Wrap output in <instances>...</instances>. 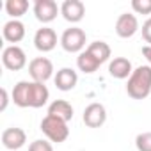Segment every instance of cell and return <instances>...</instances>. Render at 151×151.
Masks as SVG:
<instances>
[{
    "instance_id": "cell-1",
    "label": "cell",
    "mask_w": 151,
    "mask_h": 151,
    "mask_svg": "<svg viewBox=\"0 0 151 151\" xmlns=\"http://www.w3.org/2000/svg\"><path fill=\"white\" fill-rule=\"evenodd\" d=\"M126 93L133 100H144L151 93V66H139L133 69L126 84Z\"/></svg>"
},
{
    "instance_id": "cell-2",
    "label": "cell",
    "mask_w": 151,
    "mask_h": 151,
    "mask_svg": "<svg viewBox=\"0 0 151 151\" xmlns=\"http://www.w3.org/2000/svg\"><path fill=\"white\" fill-rule=\"evenodd\" d=\"M41 132L52 140V142H64L68 137H69V128H68V123L55 117V116H50L46 114L41 121Z\"/></svg>"
},
{
    "instance_id": "cell-3",
    "label": "cell",
    "mask_w": 151,
    "mask_h": 151,
    "mask_svg": "<svg viewBox=\"0 0 151 151\" xmlns=\"http://www.w3.org/2000/svg\"><path fill=\"white\" fill-rule=\"evenodd\" d=\"M86 43H87V36L80 27H69L60 36V45L69 53H82Z\"/></svg>"
},
{
    "instance_id": "cell-4",
    "label": "cell",
    "mask_w": 151,
    "mask_h": 151,
    "mask_svg": "<svg viewBox=\"0 0 151 151\" xmlns=\"http://www.w3.org/2000/svg\"><path fill=\"white\" fill-rule=\"evenodd\" d=\"M29 73L32 77V82L45 84L48 78H52V75H53V64L46 57H36L29 64Z\"/></svg>"
},
{
    "instance_id": "cell-5",
    "label": "cell",
    "mask_w": 151,
    "mask_h": 151,
    "mask_svg": "<svg viewBox=\"0 0 151 151\" xmlns=\"http://www.w3.org/2000/svg\"><path fill=\"white\" fill-rule=\"evenodd\" d=\"M2 64L11 71H20L27 66V55L18 45L6 46L2 52Z\"/></svg>"
},
{
    "instance_id": "cell-6",
    "label": "cell",
    "mask_w": 151,
    "mask_h": 151,
    "mask_svg": "<svg viewBox=\"0 0 151 151\" xmlns=\"http://www.w3.org/2000/svg\"><path fill=\"white\" fill-rule=\"evenodd\" d=\"M50 91L45 84L41 82H29L27 86V103L32 109H41L43 105L48 103Z\"/></svg>"
},
{
    "instance_id": "cell-7",
    "label": "cell",
    "mask_w": 151,
    "mask_h": 151,
    "mask_svg": "<svg viewBox=\"0 0 151 151\" xmlns=\"http://www.w3.org/2000/svg\"><path fill=\"white\" fill-rule=\"evenodd\" d=\"M59 6L55 0H36L34 4V14L41 23H50L59 14Z\"/></svg>"
},
{
    "instance_id": "cell-8",
    "label": "cell",
    "mask_w": 151,
    "mask_h": 151,
    "mask_svg": "<svg viewBox=\"0 0 151 151\" xmlns=\"http://www.w3.org/2000/svg\"><path fill=\"white\" fill-rule=\"evenodd\" d=\"M105 121H107V110H105V107L101 103L94 101V103L86 107V110H84V123H86V126L100 128V126L105 124Z\"/></svg>"
},
{
    "instance_id": "cell-9",
    "label": "cell",
    "mask_w": 151,
    "mask_h": 151,
    "mask_svg": "<svg viewBox=\"0 0 151 151\" xmlns=\"http://www.w3.org/2000/svg\"><path fill=\"white\" fill-rule=\"evenodd\" d=\"M139 30V20L135 14H130V13H124L117 18L116 22V32L119 37L123 39H128L132 36H135Z\"/></svg>"
},
{
    "instance_id": "cell-10",
    "label": "cell",
    "mask_w": 151,
    "mask_h": 151,
    "mask_svg": "<svg viewBox=\"0 0 151 151\" xmlns=\"http://www.w3.org/2000/svg\"><path fill=\"white\" fill-rule=\"evenodd\" d=\"M60 14L69 23H78L86 14V6L80 0H66L60 6Z\"/></svg>"
},
{
    "instance_id": "cell-11",
    "label": "cell",
    "mask_w": 151,
    "mask_h": 151,
    "mask_svg": "<svg viewBox=\"0 0 151 151\" xmlns=\"http://www.w3.org/2000/svg\"><path fill=\"white\" fill-rule=\"evenodd\" d=\"M34 46L39 52H52L57 46V34L50 27H43L34 36Z\"/></svg>"
},
{
    "instance_id": "cell-12",
    "label": "cell",
    "mask_w": 151,
    "mask_h": 151,
    "mask_svg": "<svg viewBox=\"0 0 151 151\" xmlns=\"http://www.w3.org/2000/svg\"><path fill=\"white\" fill-rule=\"evenodd\" d=\"M25 142H27V133L22 128H18V126L6 128L2 132V144L7 149H13V151L14 149H20V147L25 146Z\"/></svg>"
},
{
    "instance_id": "cell-13",
    "label": "cell",
    "mask_w": 151,
    "mask_h": 151,
    "mask_svg": "<svg viewBox=\"0 0 151 151\" xmlns=\"http://www.w3.org/2000/svg\"><path fill=\"white\" fill-rule=\"evenodd\" d=\"M53 82H55V87L59 91L66 93V91L75 89V86H77V82H78V75H77V71L71 69V68H62V69L57 71Z\"/></svg>"
},
{
    "instance_id": "cell-14",
    "label": "cell",
    "mask_w": 151,
    "mask_h": 151,
    "mask_svg": "<svg viewBox=\"0 0 151 151\" xmlns=\"http://www.w3.org/2000/svg\"><path fill=\"white\" fill-rule=\"evenodd\" d=\"M109 73L110 77L114 78H119V80H124V78H130L132 77V62L126 59V57H114L109 64Z\"/></svg>"
},
{
    "instance_id": "cell-15",
    "label": "cell",
    "mask_w": 151,
    "mask_h": 151,
    "mask_svg": "<svg viewBox=\"0 0 151 151\" xmlns=\"http://www.w3.org/2000/svg\"><path fill=\"white\" fill-rule=\"evenodd\" d=\"M2 34H4L6 41L16 45V43H20L25 37V25L20 20H9L4 25V29H2Z\"/></svg>"
},
{
    "instance_id": "cell-16",
    "label": "cell",
    "mask_w": 151,
    "mask_h": 151,
    "mask_svg": "<svg viewBox=\"0 0 151 151\" xmlns=\"http://www.w3.org/2000/svg\"><path fill=\"white\" fill-rule=\"evenodd\" d=\"M48 114L50 116H55V117H59V119H62V121L68 123V121L73 119V107L66 100H55V101L50 103Z\"/></svg>"
},
{
    "instance_id": "cell-17",
    "label": "cell",
    "mask_w": 151,
    "mask_h": 151,
    "mask_svg": "<svg viewBox=\"0 0 151 151\" xmlns=\"http://www.w3.org/2000/svg\"><path fill=\"white\" fill-rule=\"evenodd\" d=\"M100 64H103V62H107L109 59H110V53H112V50H110V46L105 43V41H93L87 48H86Z\"/></svg>"
},
{
    "instance_id": "cell-18",
    "label": "cell",
    "mask_w": 151,
    "mask_h": 151,
    "mask_svg": "<svg viewBox=\"0 0 151 151\" xmlns=\"http://www.w3.org/2000/svg\"><path fill=\"white\" fill-rule=\"evenodd\" d=\"M77 66H78V69L84 71L86 75H91V73H94L101 64H100L87 50H84V52L78 53V57H77Z\"/></svg>"
},
{
    "instance_id": "cell-19",
    "label": "cell",
    "mask_w": 151,
    "mask_h": 151,
    "mask_svg": "<svg viewBox=\"0 0 151 151\" xmlns=\"http://www.w3.org/2000/svg\"><path fill=\"white\" fill-rule=\"evenodd\" d=\"M6 11L9 16H13V20H18L20 16H23L29 11V2L27 0H7Z\"/></svg>"
},
{
    "instance_id": "cell-20",
    "label": "cell",
    "mask_w": 151,
    "mask_h": 151,
    "mask_svg": "<svg viewBox=\"0 0 151 151\" xmlns=\"http://www.w3.org/2000/svg\"><path fill=\"white\" fill-rule=\"evenodd\" d=\"M27 86H29V80H22L13 89V101H14V105L22 107V109L29 107V103H27Z\"/></svg>"
},
{
    "instance_id": "cell-21",
    "label": "cell",
    "mask_w": 151,
    "mask_h": 151,
    "mask_svg": "<svg viewBox=\"0 0 151 151\" xmlns=\"http://www.w3.org/2000/svg\"><path fill=\"white\" fill-rule=\"evenodd\" d=\"M135 146L139 151H151V132H142L135 139Z\"/></svg>"
},
{
    "instance_id": "cell-22",
    "label": "cell",
    "mask_w": 151,
    "mask_h": 151,
    "mask_svg": "<svg viewBox=\"0 0 151 151\" xmlns=\"http://www.w3.org/2000/svg\"><path fill=\"white\" fill-rule=\"evenodd\" d=\"M132 9L137 14H151V0H132Z\"/></svg>"
},
{
    "instance_id": "cell-23",
    "label": "cell",
    "mask_w": 151,
    "mask_h": 151,
    "mask_svg": "<svg viewBox=\"0 0 151 151\" xmlns=\"http://www.w3.org/2000/svg\"><path fill=\"white\" fill-rule=\"evenodd\" d=\"M29 151H53V147L46 140H34V142H30Z\"/></svg>"
},
{
    "instance_id": "cell-24",
    "label": "cell",
    "mask_w": 151,
    "mask_h": 151,
    "mask_svg": "<svg viewBox=\"0 0 151 151\" xmlns=\"http://www.w3.org/2000/svg\"><path fill=\"white\" fill-rule=\"evenodd\" d=\"M142 37L146 43H149L151 46V18H147L144 23H142Z\"/></svg>"
},
{
    "instance_id": "cell-25",
    "label": "cell",
    "mask_w": 151,
    "mask_h": 151,
    "mask_svg": "<svg viewBox=\"0 0 151 151\" xmlns=\"http://www.w3.org/2000/svg\"><path fill=\"white\" fill-rule=\"evenodd\" d=\"M0 93H2V103H0V110H6V107H7V101H9V96H7V91L2 87V91H0Z\"/></svg>"
},
{
    "instance_id": "cell-26",
    "label": "cell",
    "mask_w": 151,
    "mask_h": 151,
    "mask_svg": "<svg viewBox=\"0 0 151 151\" xmlns=\"http://www.w3.org/2000/svg\"><path fill=\"white\" fill-rule=\"evenodd\" d=\"M142 55L146 57V60H147V62H149V66H151V46H149V45L142 46Z\"/></svg>"
}]
</instances>
